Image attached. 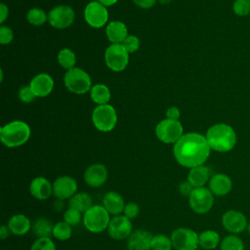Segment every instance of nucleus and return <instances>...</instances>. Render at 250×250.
I'll return each instance as SVG.
<instances>
[{
  "instance_id": "nucleus-1",
  "label": "nucleus",
  "mask_w": 250,
  "mask_h": 250,
  "mask_svg": "<svg viewBox=\"0 0 250 250\" xmlns=\"http://www.w3.org/2000/svg\"><path fill=\"white\" fill-rule=\"evenodd\" d=\"M211 148L205 136L199 133L184 134L174 145L173 152L177 162L186 168L203 165L210 155Z\"/></svg>"
},
{
  "instance_id": "nucleus-2",
  "label": "nucleus",
  "mask_w": 250,
  "mask_h": 250,
  "mask_svg": "<svg viewBox=\"0 0 250 250\" xmlns=\"http://www.w3.org/2000/svg\"><path fill=\"white\" fill-rule=\"evenodd\" d=\"M206 141L212 150L218 152L230 151L236 145V133L230 125L217 123L206 132Z\"/></svg>"
},
{
  "instance_id": "nucleus-3",
  "label": "nucleus",
  "mask_w": 250,
  "mask_h": 250,
  "mask_svg": "<svg viewBox=\"0 0 250 250\" xmlns=\"http://www.w3.org/2000/svg\"><path fill=\"white\" fill-rule=\"evenodd\" d=\"M30 134V127L25 122L15 120L1 127L0 139L5 146L18 147L28 141Z\"/></svg>"
},
{
  "instance_id": "nucleus-4",
  "label": "nucleus",
  "mask_w": 250,
  "mask_h": 250,
  "mask_svg": "<svg viewBox=\"0 0 250 250\" xmlns=\"http://www.w3.org/2000/svg\"><path fill=\"white\" fill-rule=\"evenodd\" d=\"M109 213L103 205L94 204L83 213V225L91 232L99 233L107 229L110 218Z\"/></svg>"
},
{
  "instance_id": "nucleus-5",
  "label": "nucleus",
  "mask_w": 250,
  "mask_h": 250,
  "mask_svg": "<svg viewBox=\"0 0 250 250\" xmlns=\"http://www.w3.org/2000/svg\"><path fill=\"white\" fill-rule=\"evenodd\" d=\"M64 85L68 91L82 95L91 90L92 82L89 74L79 67H73L64 74Z\"/></svg>"
},
{
  "instance_id": "nucleus-6",
  "label": "nucleus",
  "mask_w": 250,
  "mask_h": 250,
  "mask_svg": "<svg viewBox=\"0 0 250 250\" xmlns=\"http://www.w3.org/2000/svg\"><path fill=\"white\" fill-rule=\"evenodd\" d=\"M92 121L99 131L109 132L117 123L116 110L108 104L97 105L92 112Z\"/></svg>"
},
{
  "instance_id": "nucleus-7",
  "label": "nucleus",
  "mask_w": 250,
  "mask_h": 250,
  "mask_svg": "<svg viewBox=\"0 0 250 250\" xmlns=\"http://www.w3.org/2000/svg\"><path fill=\"white\" fill-rule=\"evenodd\" d=\"M190 209L196 214L208 213L214 204V194L208 188H196L188 196Z\"/></svg>"
},
{
  "instance_id": "nucleus-8",
  "label": "nucleus",
  "mask_w": 250,
  "mask_h": 250,
  "mask_svg": "<svg viewBox=\"0 0 250 250\" xmlns=\"http://www.w3.org/2000/svg\"><path fill=\"white\" fill-rule=\"evenodd\" d=\"M170 237L173 248L176 250H196L199 246L198 234L188 228L180 227L175 229Z\"/></svg>"
},
{
  "instance_id": "nucleus-9",
  "label": "nucleus",
  "mask_w": 250,
  "mask_h": 250,
  "mask_svg": "<svg viewBox=\"0 0 250 250\" xmlns=\"http://www.w3.org/2000/svg\"><path fill=\"white\" fill-rule=\"evenodd\" d=\"M104 61L108 68L120 72L129 62V53L123 44H111L105 50Z\"/></svg>"
},
{
  "instance_id": "nucleus-10",
  "label": "nucleus",
  "mask_w": 250,
  "mask_h": 250,
  "mask_svg": "<svg viewBox=\"0 0 250 250\" xmlns=\"http://www.w3.org/2000/svg\"><path fill=\"white\" fill-rule=\"evenodd\" d=\"M155 134L159 141L164 144H176L183 134V126L178 120H161L155 128Z\"/></svg>"
},
{
  "instance_id": "nucleus-11",
  "label": "nucleus",
  "mask_w": 250,
  "mask_h": 250,
  "mask_svg": "<svg viewBox=\"0 0 250 250\" xmlns=\"http://www.w3.org/2000/svg\"><path fill=\"white\" fill-rule=\"evenodd\" d=\"M74 17V11L70 6L59 5L48 13V21L53 27L63 29L72 24Z\"/></svg>"
},
{
  "instance_id": "nucleus-12",
  "label": "nucleus",
  "mask_w": 250,
  "mask_h": 250,
  "mask_svg": "<svg viewBox=\"0 0 250 250\" xmlns=\"http://www.w3.org/2000/svg\"><path fill=\"white\" fill-rule=\"evenodd\" d=\"M107 232L115 240L127 239L133 232L132 220L123 214L112 217L107 227Z\"/></svg>"
},
{
  "instance_id": "nucleus-13",
  "label": "nucleus",
  "mask_w": 250,
  "mask_h": 250,
  "mask_svg": "<svg viewBox=\"0 0 250 250\" xmlns=\"http://www.w3.org/2000/svg\"><path fill=\"white\" fill-rule=\"evenodd\" d=\"M84 19L90 26L100 28L106 23L108 20V12L106 7L98 1H92L87 4L84 10Z\"/></svg>"
},
{
  "instance_id": "nucleus-14",
  "label": "nucleus",
  "mask_w": 250,
  "mask_h": 250,
  "mask_svg": "<svg viewBox=\"0 0 250 250\" xmlns=\"http://www.w3.org/2000/svg\"><path fill=\"white\" fill-rule=\"evenodd\" d=\"M222 225L229 233L237 234L247 229V219L245 215L238 210H228L222 216Z\"/></svg>"
},
{
  "instance_id": "nucleus-15",
  "label": "nucleus",
  "mask_w": 250,
  "mask_h": 250,
  "mask_svg": "<svg viewBox=\"0 0 250 250\" xmlns=\"http://www.w3.org/2000/svg\"><path fill=\"white\" fill-rule=\"evenodd\" d=\"M77 182L70 176L58 177L53 183V195L57 199L65 200L71 198L77 192Z\"/></svg>"
},
{
  "instance_id": "nucleus-16",
  "label": "nucleus",
  "mask_w": 250,
  "mask_h": 250,
  "mask_svg": "<svg viewBox=\"0 0 250 250\" xmlns=\"http://www.w3.org/2000/svg\"><path fill=\"white\" fill-rule=\"evenodd\" d=\"M107 168L102 163H94L88 166L84 172L83 178L86 185L91 188H100L107 180Z\"/></svg>"
},
{
  "instance_id": "nucleus-17",
  "label": "nucleus",
  "mask_w": 250,
  "mask_h": 250,
  "mask_svg": "<svg viewBox=\"0 0 250 250\" xmlns=\"http://www.w3.org/2000/svg\"><path fill=\"white\" fill-rule=\"evenodd\" d=\"M208 188L215 196H225L230 192L232 181L227 174L217 173L210 178Z\"/></svg>"
},
{
  "instance_id": "nucleus-18",
  "label": "nucleus",
  "mask_w": 250,
  "mask_h": 250,
  "mask_svg": "<svg viewBox=\"0 0 250 250\" xmlns=\"http://www.w3.org/2000/svg\"><path fill=\"white\" fill-rule=\"evenodd\" d=\"M152 233L145 229H136L127 238L128 250H151Z\"/></svg>"
},
{
  "instance_id": "nucleus-19",
  "label": "nucleus",
  "mask_w": 250,
  "mask_h": 250,
  "mask_svg": "<svg viewBox=\"0 0 250 250\" xmlns=\"http://www.w3.org/2000/svg\"><path fill=\"white\" fill-rule=\"evenodd\" d=\"M29 192L38 200H46L53 194V184L45 177H35L29 184Z\"/></svg>"
},
{
  "instance_id": "nucleus-20",
  "label": "nucleus",
  "mask_w": 250,
  "mask_h": 250,
  "mask_svg": "<svg viewBox=\"0 0 250 250\" xmlns=\"http://www.w3.org/2000/svg\"><path fill=\"white\" fill-rule=\"evenodd\" d=\"M29 86L36 97L44 98L52 92L54 88V80L47 73H39L31 79Z\"/></svg>"
},
{
  "instance_id": "nucleus-21",
  "label": "nucleus",
  "mask_w": 250,
  "mask_h": 250,
  "mask_svg": "<svg viewBox=\"0 0 250 250\" xmlns=\"http://www.w3.org/2000/svg\"><path fill=\"white\" fill-rule=\"evenodd\" d=\"M103 206L110 215L116 216L123 213L125 201L120 193H118L117 191L110 190L104 195Z\"/></svg>"
},
{
  "instance_id": "nucleus-22",
  "label": "nucleus",
  "mask_w": 250,
  "mask_h": 250,
  "mask_svg": "<svg viewBox=\"0 0 250 250\" xmlns=\"http://www.w3.org/2000/svg\"><path fill=\"white\" fill-rule=\"evenodd\" d=\"M7 226L11 233L18 236L26 234L32 229V225L29 218L23 214L13 215L9 219Z\"/></svg>"
},
{
  "instance_id": "nucleus-23",
  "label": "nucleus",
  "mask_w": 250,
  "mask_h": 250,
  "mask_svg": "<svg viewBox=\"0 0 250 250\" xmlns=\"http://www.w3.org/2000/svg\"><path fill=\"white\" fill-rule=\"evenodd\" d=\"M105 34L112 44H122L128 36V30L122 21H112L106 25Z\"/></svg>"
},
{
  "instance_id": "nucleus-24",
  "label": "nucleus",
  "mask_w": 250,
  "mask_h": 250,
  "mask_svg": "<svg viewBox=\"0 0 250 250\" xmlns=\"http://www.w3.org/2000/svg\"><path fill=\"white\" fill-rule=\"evenodd\" d=\"M210 170L205 165H199L189 169L187 181L194 188L204 187L210 180Z\"/></svg>"
},
{
  "instance_id": "nucleus-25",
  "label": "nucleus",
  "mask_w": 250,
  "mask_h": 250,
  "mask_svg": "<svg viewBox=\"0 0 250 250\" xmlns=\"http://www.w3.org/2000/svg\"><path fill=\"white\" fill-rule=\"evenodd\" d=\"M93 205L91 195L84 191L76 192L71 198L68 199V207L76 209L81 213H85Z\"/></svg>"
},
{
  "instance_id": "nucleus-26",
  "label": "nucleus",
  "mask_w": 250,
  "mask_h": 250,
  "mask_svg": "<svg viewBox=\"0 0 250 250\" xmlns=\"http://www.w3.org/2000/svg\"><path fill=\"white\" fill-rule=\"evenodd\" d=\"M198 242L201 248L205 250H213L221 243V239L216 230L206 229L198 234Z\"/></svg>"
},
{
  "instance_id": "nucleus-27",
  "label": "nucleus",
  "mask_w": 250,
  "mask_h": 250,
  "mask_svg": "<svg viewBox=\"0 0 250 250\" xmlns=\"http://www.w3.org/2000/svg\"><path fill=\"white\" fill-rule=\"evenodd\" d=\"M90 97L98 105L108 104L111 94L107 86L104 84H96L90 90Z\"/></svg>"
},
{
  "instance_id": "nucleus-28",
  "label": "nucleus",
  "mask_w": 250,
  "mask_h": 250,
  "mask_svg": "<svg viewBox=\"0 0 250 250\" xmlns=\"http://www.w3.org/2000/svg\"><path fill=\"white\" fill-rule=\"evenodd\" d=\"M54 225L46 218L37 219L32 225V231L38 237H51L53 236Z\"/></svg>"
},
{
  "instance_id": "nucleus-29",
  "label": "nucleus",
  "mask_w": 250,
  "mask_h": 250,
  "mask_svg": "<svg viewBox=\"0 0 250 250\" xmlns=\"http://www.w3.org/2000/svg\"><path fill=\"white\" fill-rule=\"evenodd\" d=\"M58 62L62 67L69 70L75 67L74 65L76 62V56L70 49L63 48L58 54Z\"/></svg>"
},
{
  "instance_id": "nucleus-30",
  "label": "nucleus",
  "mask_w": 250,
  "mask_h": 250,
  "mask_svg": "<svg viewBox=\"0 0 250 250\" xmlns=\"http://www.w3.org/2000/svg\"><path fill=\"white\" fill-rule=\"evenodd\" d=\"M221 250H244L242 239L236 234H229L223 238L220 243Z\"/></svg>"
},
{
  "instance_id": "nucleus-31",
  "label": "nucleus",
  "mask_w": 250,
  "mask_h": 250,
  "mask_svg": "<svg viewBox=\"0 0 250 250\" xmlns=\"http://www.w3.org/2000/svg\"><path fill=\"white\" fill-rule=\"evenodd\" d=\"M72 234V227L64 221L58 222L54 225L53 236L61 241H64L70 238Z\"/></svg>"
},
{
  "instance_id": "nucleus-32",
  "label": "nucleus",
  "mask_w": 250,
  "mask_h": 250,
  "mask_svg": "<svg viewBox=\"0 0 250 250\" xmlns=\"http://www.w3.org/2000/svg\"><path fill=\"white\" fill-rule=\"evenodd\" d=\"M150 248L151 250H172L173 244L171 237L163 233L152 235Z\"/></svg>"
},
{
  "instance_id": "nucleus-33",
  "label": "nucleus",
  "mask_w": 250,
  "mask_h": 250,
  "mask_svg": "<svg viewBox=\"0 0 250 250\" xmlns=\"http://www.w3.org/2000/svg\"><path fill=\"white\" fill-rule=\"evenodd\" d=\"M27 21L33 25H42L48 20L45 11L40 8H32L26 15Z\"/></svg>"
},
{
  "instance_id": "nucleus-34",
  "label": "nucleus",
  "mask_w": 250,
  "mask_h": 250,
  "mask_svg": "<svg viewBox=\"0 0 250 250\" xmlns=\"http://www.w3.org/2000/svg\"><path fill=\"white\" fill-rule=\"evenodd\" d=\"M62 217H63V221L65 223H67L68 225H70L71 227L77 226L78 224L81 223V221H83L82 213L79 212L78 210L70 208V207H68V209H66L64 211Z\"/></svg>"
},
{
  "instance_id": "nucleus-35",
  "label": "nucleus",
  "mask_w": 250,
  "mask_h": 250,
  "mask_svg": "<svg viewBox=\"0 0 250 250\" xmlns=\"http://www.w3.org/2000/svg\"><path fill=\"white\" fill-rule=\"evenodd\" d=\"M30 250H56V244L51 237H38L32 243Z\"/></svg>"
},
{
  "instance_id": "nucleus-36",
  "label": "nucleus",
  "mask_w": 250,
  "mask_h": 250,
  "mask_svg": "<svg viewBox=\"0 0 250 250\" xmlns=\"http://www.w3.org/2000/svg\"><path fill=\"white\" fill-rule=\"evenodd\" d=\"M233 13L238 17L250 15V1L249 0H235L232 5Z\"/></svg>"
},
{
  "instance_id": "nucleus-37",
  "label": "nucleus",
  "mask_w": 250,
  "mask_h": 250,
  "mask_svg": "<svg viewBox=\"0 0 250 250\" xmlns=\"http://www.w3.org/2000/svg\"><path fill=\"white\" fill-rule=\"evenodd\" d=\"M35 98H37L34 93L32 92L30 86H23L20 89L19 91V99L21 100V102L24 103V104H29L31 102H33L35 100Z\"/></svg>"
},
{
  "instance_id": "nucleus-38",
  "label": "nucleus",
  "mask_w": 250,
  "mask_h": 250,
  "mask_svg": "<svg viewBox=\"0 0 250 250\" xmlns=\"http://www.w3.org/2000/svg\"><path fill=\"white\" fill-rule=\"evenodd\" d=\"M123 215H125L127 218L130 220H133L137 218L140 214V206L136 202H128L125 204L124 210H123Z\"/></svg>"
},
{
  "instance_id": "nucleus-39",
  "label": "nucleus",
  "mask_w": 250,
  "mask_h": 250,
  "mask_svg": "<svg viewBox=\"0 0 250 250\" xmlns=\"http://www.w3.org/2000/svg\"><path fill=\"white\" fill-rule=\"evenodd\" d=\"M122 44L128 53H135L140 47V39L135 35H128Z\"/></svg>"
},
{
  "instance_id": "nucleus-40",
  "label": "nucleus",
  "mask_w": 250,
  "mask_h": 250,
  "mask_svg": "<svg viewBox=\"0 0 250 250\" xmlns=\"http://www.w3.org/2000/svg\"><path fill=\"white\" fill-rule=\"evenodd\" d=\"M14 38V32L13 30L5 25H2L0 27V43L2 45H8L12 42Z\"/></svg>"
},
{
  "instance_id": "nucleus-41",
  "label": "nucleus",
  "mask_w": 250,
  "mask_h": 250,
  "mask_svg": "<svg viewBox=\"0 0 250 250\" xmlns=\"http://www.w3.org/2000/svg\"><path fill=\"white\" fill-rule=\"evenodd\" d=\"M194 189V188L188 182V181H185V182H182L180 185H179V192L185 196V197H188L190 195V193L192 192V190Z\"/></svg>"
},
{
  "instance_id": "nucleus-42",
  "label": "nucleus",
  "mask_w": 250,
  "mask_h": 250,
  "mask_svg": "<svg viewBox=\"0 0 250 250\" xmlns=\"http://www.w3.org/2000/svg\"><path fill=\"white\" fill-rule=\"evenodd\" d=\"M181 115L180 109L177 106H171L167 109L166 111V116L167 119H171V120H178L179 117Z\"/></svg>"
},
{
  "instance_id": "nucleus-43",
  "label": "nucleus",
  "mask_w": 250,
  "mask_h": 250,
  "mask_svg": "<svg viewBox=\"0 0 250 250\" xmlns=\"http://www.w3.org/2000/svg\"><path fill=\"white\" fill-rule=\"evenodd\" d=\"M156 0H133V2L140 8L149 9L155 4Z\"/></svg>"
},
{
  "instance_id": "nucleus-44",
  "label": "nucleus",
  "mask_w": 250,
  "mask_h": 250,
  "mask_svg": "<svg viewBox=\"0 0 250 250\" xmlns=\"http://www.w3.org/2000/svg\"><path fill=\"white\" fill-rule=\"evenodd\" d=\"M8 14H9L8 7L4 3H1L0 4V23H3L5 21V20L8 17Z\"/></svg>"
},
{
  "instance_id": "nucleus-45",
  "label": "nucleus",
  "mask_w": 250,
  "mask_h": 250,
  "mask_svg": "<svg viewBox=\"0 0 250 250\" xmlns=\"http://www.w3.org/2000/svg\"><path fill=\"white\" fill-rule=\"evenodd\" d=\"M10 233H11V231H10L8 226L7 225H2L1 228H0V238L2 240H4L10 235Z\"/></svg>"
},
{
  "instance_id": "nucleus-46",
  "label": "nucleus",
  "mask_w": 250,
  "mask_h": 250,
  "mask_svg": "<svg viewBox=\"0 0 250 250\" xmlns=\"http://www.w3.org/2000/svg\"><path fill=\"white\" fill-rule=\"evenodd\" d=\"M97 1L102 5H104V7H108V6L114 5L118 0H97Z\"/></svg>"
},
{
  "instance_id": "nucleus-47",
  "label": "nucleus",
  "mask_w": 250,
  "mask_h": 250,
  "mask_svg": "<svg viewBox=\"0 0 250 250\" xmlns=\"http://www.w3.org/2000/svg\"><path fill=\"white\" fill-rule=\"evenodd\" d=\"M173 0H159V2L161 3V4H163V5H165V4H169L170 2H172Z\"/></svg>"
},
{
  "instance_id": "nucleus-48",
  "label": "nucleus",
  "mask_w": 250,
  "mask_h": 250,
  "mask_svg": "<svg viewBox=\"0 0 250 250\" xmlns=\"http://www.w3.org/2000/svg\"><path fill=\"white\" fill-rule=\"evenodd\" d=\"M247 229V231H248V233H249V234H250V223H249V224H248V225H247V229Z\"/></svg>"
},
{
  "instance_id": "nucleus-49",
  "label": "nucleus",
  "mask_w": 250,
  "mask_h": 250,
  "mask_svg": "<svg viewBox=\"0 0 250 250\" xmlns=\"http://www.w3.org/2000/svg\"><path fill=\"white\" fill-rule=\"evenodd\" d=\"M249 16H250V15H249Z\"/></svg>"
},
{
  "instance_id": "nucleus-50",
  "label": "nucleus",
  "mask_w": 250,
  "mask_h": 250,
  "mask_svg": "<svg viewBox=\"0 0 250 250\" xmlns=\"http://www.w3.org/2000/svg\"><path fill=\"white\" fill-rule=\"evenodd\" d=\"M249 1H250V0H249Z\"/></svg>"
}]
</instances>
